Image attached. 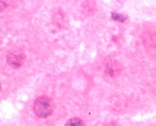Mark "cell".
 Segmentation results:
<instances>
[{
    "label": "cell",
    "instance_id": "obj_2",
    "mask_svg": "<svg viewBox=\"0 0 156 126\" xmlns=\"http://www.w3.org/2000/svg\"><path fill=\"white\" fill-rule=\"evenodd\" d=\"M7 63L12 67H20L23 63V57L21 55L9 54L7 56Z\"/></svg>",
    "mask_w": 156,
    "mask_h": 126
},
{
    "label": "cell",
    "instance_id": "obj_3",
    "mask_svg": "<svg viewBox=\"0 0 156 126\" xmlns=\"http://www.w3.org/2000/svg\"><path fill=\"white\" fill-rule=\"evenodd\" d=\"M65 126H85L81 119L78 118H73L66 121Z\"/></svg>",
    "mask_w": 156,
    "mask_h": 126
},
{
    "label": "cell",
    "instance_id": "obj_1",
    "mask_svg": "<svg viewBox=\"0 0 156 126\" xmlns=\"http://www.w3.org/2000/svg\"><path fill=\"white\" fill-rule=\"evenodd\" d=\"M33 110L35 114L40 118H46L49 116L53 110L51 101L47 97H40L34 102Z\"/></svg>",
    "mask_w": 156,
    "mask_h": 126
},
{
    "label": "cell",
    "instance_id": "obj_4",
    "mask_svg": "<svg viewBox=\"0 0 156 126\" xmlns=\"http://www.w3.org/2000/svg\"><path fill=\"white\" fill-rule=\"evenodd\" d=\"M111 17H112L113 20H116V21H119V22H125L127 19L126 16L115 13H111Z\"/></svg>",
    "mask_w": 156,
    "mask_h": 126
},
{
    "label": "cell",
    "instance_id": "obj_5",
    "mask_svg": "<svg viewBox=\"0 0 156 126\" xmlns=\"http://www.w3.org/2000/svg\"><path fill=\"white\" fill-rule=\"evenodd\" d=\"M105 126H119V124H117V123H109Z\"/></svg>",
    "mask_w": 156,
    "mask_h": 126
}]
</instances>
